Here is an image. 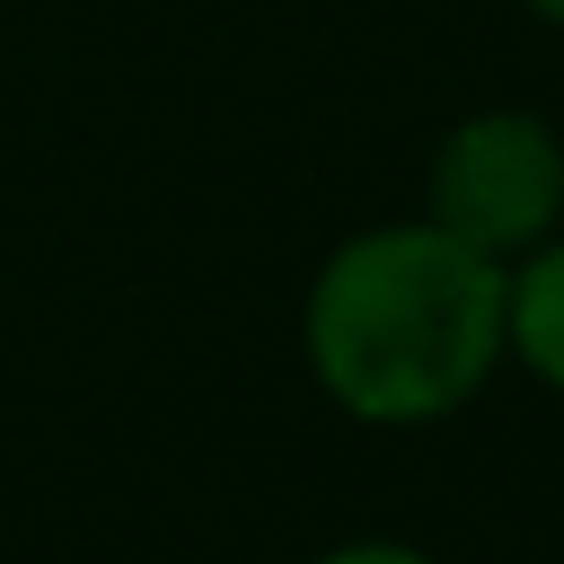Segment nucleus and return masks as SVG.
I'll list each match as a JSON object with an SVG mask.
<instances>
[{
    "label": "nucleus",
    "instance_id": "f257e3e1",
    "mask_svg": "<svg viewBox=\"0 0 564 564\" xmlns=\"http://www.w3.org/2000/svg\"><path fill=\"white\" fill-rule=\"evenodd\" d=\"M508 344L500 258L436 221L350 236L307 293V365L358 422H436L465 408Z\"/></svg>",
    "mask_w": 564,
    "mask_h": 564
},
{
    "label": "nucleus",
    "instance_id": "f03ea898",
    "mask_svg": "<svg viewBox=\"0 0 564 564\" xmlns=\"http://www.w3.org/2000/svg\"><path fill=\"white\" fill-rule=\"evenodd\" d=\"M429 200H436V229H451L457 243L486 250V258L543 243V229L564 207V151L551 122L522 108L471 115L436 151Z\"/></svg>",
    "mask_w": 564,
    "mask_h": 564
},
{
    "label": "nucleus",
    "instance_id": "7ed1b4c3",
    "mask_svg": "<svg viewBox=\"0 0 564 564\" xmlns=\"http://www.w3.org/2000/svg\"><path fill=\"white\" fill-rule=\"evenodd\" d=\"M508 344L543 386L564 393V243L536 250V264L508 286Z\"/></svg>",
    "mask_w": 564,
    "mask_h": 564
},
{
    "label": "nucleus",
    "instance_id": "20e7f679",
    "mask_svg": "<svg viewBox=\"0 0 564 564\" xmlns=\"http://www.w3.org/2000/svg\"><path fill=\"white\" fill-rule=\"evenodd\" d=\"M322 564H429V557L408 551V543H350V551H329Z\"/></svg>",
    "mask_w": 564,
    "mask_h": 564
},
{
    "label": "nucleus",
    "instance_id": "39448f33",
    "mask_svg": "<svg viewBox=\"0 0 564 564\" xmlns=\"http://www.w3.org/2000/svg\"><path fill=\"white\" fill-rule=\"evenodd\" d=\"M529 8H536V14H551V22L564 29V0H529Z\"/></svg>",
    "mask_w": 564,
    "mask_h": 564
}]
</instances>
